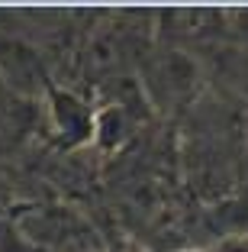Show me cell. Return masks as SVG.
<instances>
[{"mask_svg":"<svg viewBox=\"0 0 248 252\" xmlns=\"http://www.w3.org/2000/svg\"><path fill=\"white\" fill-rule=\"evenodd\" d=\"M177 252H200V249H177Z\"/></svg>","mask_w":248,"mask_h":252,"instance_id":"1","label":"cell"}]
</instances>
